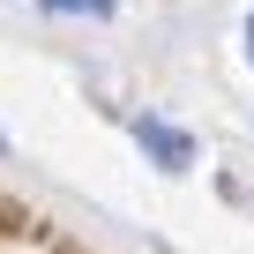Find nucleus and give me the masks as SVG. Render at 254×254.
Here are the masks:
<instances>
[{
    "label": "nucleus",
    "mask_w": 254,
    "mask_h": 254,
    "mask_svg": "<svg viewBox=\"0 0 254 254\" xmlns=\"http://www.w3.org/2000/svg\"><path fill=\"white\" fill-rule=\"evenodd\" d=\"M45 15H112V0H38Z\"/></svg>",
    "instance_id": "obj_2"
},
{
    "label": "nucleus",
    "mask_w": 254,
    "mask_h": 254,
    "mask_svg": "<svg viewBox=\"0 0 254 254\" xmlns=\"http://www.w3.org/2000/svg\"><path fill=\"white\" fill-rule=\"evenodd\" d=\"M135 142H142V157L165 165V172H187V165H194V142L180 135V127H165V120H135Z\"/></svg>",
    "instance_id": "obj_1"
},
{
    "label": "nucleus",
    "mask_w": 254,
    "mask_h": 254,
    "mask_svg": "<svg viewBox=\"0 0 254 254\" xmlns=\"http://www.w3.org/2000/svg\"><path fill=\"white\" fill-rule=\"evenodd\" d=\"M0 157H8V142H0Z\"/></svg>",
    "instance_id": "obj_4"
},
{
    "label": "nucleus",
    "mask_w": 254,
    "mask_h": 254,
    "mask_svg": "<svg viewBox=\"0 0 254 254\" xmlns=\"http://www.w3.org/2000/svg\"><path fill=\"white\" fill-rule=\"evenodd\" d=\"M247 53H254V15H247Z\"/></svg>",
    "instance_id": "obj_3"
}]
</instances>
